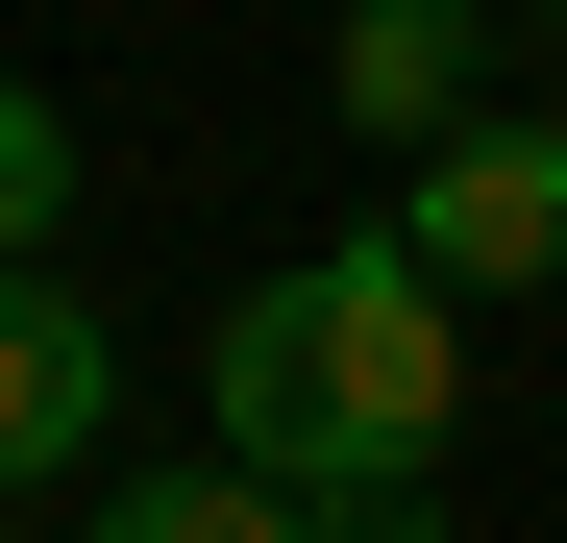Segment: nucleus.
I'll list each match as a JSON object with an SVG mask.
<instances>
[{
  "mask_svg": "<svg viewBox=\"0 0 567 543\" xmlns=\"http://www.w3.org/2000/svg\"><path fill=\"white\" fill-rule=\"evenodd\" d=\"M468 420V297H420L395 247H321V272H247L223 297V371H198V444L271 494H420Z\"/></svg>",
  "mask_w": 567,
  "mask_h": 543,
  "instance_id": "f257e3e1",
  "label": "nucleus"
},
{
  "mask_svg": "<svg viewBox=\"0 0 567 543\" xmlns=\"http://www.w3.org/2000/svg\"><path fill=\"white\" fill-rule=\"evenodd\" d=\"M370 247H395L420 297H543V272H567V124H444Z\"/></svg>",
  "mask_w": 567,
  "mask_h": 543,
  "instance_id": "f03ea898",
  "label": "nucleus"
},
{
  "mask_svg": "<svg viewBox=\"0 0 567 543\" xmlns=\"http://www.w3.org/2000/svg\"><path fill=\"white\" fill-rule=\"evenodd\" d=\"M124 444V346H100V297L74 272H0V494H74Z\"/></svg>",
  "mask_w": 567,
  "mask_h": 543,
  "instance_id": "7ed1b4c3",
  "label": "nucleus"
},
{
  "mask_svg": "<svg viewBox=\"0 0 567 543\" xmlns=\"http://www.w3.org/2000/svg\"><path fill=\"white\" fill-rule=\"evenodd\" d=\"M346 124L370 148H444L468 124V0H346Z\"/></svg>",
  "mask_w": 567,
  "mask_h": 543,
  "instance_id": "20e7f679",
  "label": "nucleus"
},
{
  "mask_svg": "<svg viewBox=\"0 0 567 543\" xmlns=\"http://www.w3.org/2000/svg\"><path fill=\"white\" fill-rule=\"evenodd\" d=\"M100 543H297V494L198 444V470H124V494H100Z\"/></svg>",
  "mask_w": 567,
  "mask_h": 543,
  "instance_id": "39448f33",
  "label": "nucleus"
},
{
  "mask_svg": "<svg viewBox=\"0 0 567 543\" xmlns=\"http://www.w3.org/2000/svg\"><path fill=\"white\" fill-rule=\"evenodd\" d=\"M74 223V124H50V74H0V272H50Z\"/></svg>",
  "mask_w": 567,
  "mask_h": 543,
  "instance_id": "423d86ee",
  "label": "nucleus"
},
{
  "mask_svg": "<svg viewBox=\"0 0 567 543\" xmlns=\"http://www.w3.org/2000/svg\"><path fill=\"white\" fill-rule=\"evenodd\" d=\"M297 543H444V494H297Z\"/></svg>",
  "mask_w": 567,
  "mask_h": 543,
  "instance_id": "0eeeda50",
  "label": "nucleus"
}]
</instances>
